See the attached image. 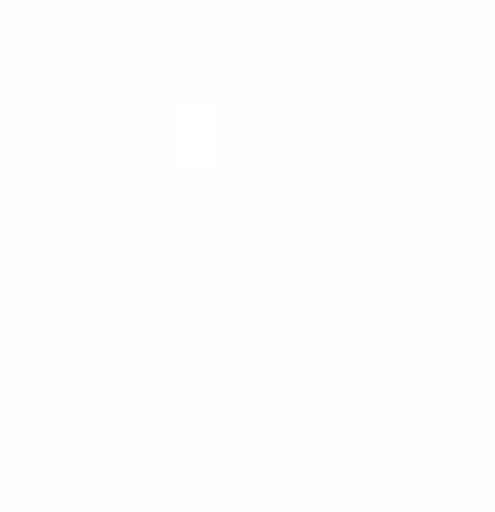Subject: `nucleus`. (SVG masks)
<instances>
[]
</instances>
